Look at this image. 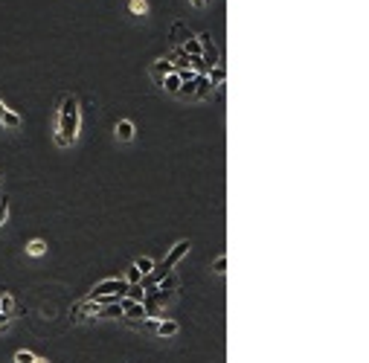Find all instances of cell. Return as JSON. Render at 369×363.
<instances>
[{"label": "cell", "instance_id": "1", "mask_svg": "<svg viewBox=\"0 0 369 363\" xmlns=\"http://www.w3.org/2000/svg\"><path fill=\"white\" fill-rule=\"evenodd\" d=\"M79 122H81V108L76 96L64 93L58 99V114H55V145L58 148H70L79 140Z\"/></svg>", "mask_w": 369, "mask_h": 363}, {"label": "cell", "instance_id": "2", "mask_svg": "<svg viewBox=\"0 0 369 363\" xmlns=\"http://www.w3.org/2000/svg\"><path fill=\"white\" fill-rule=\"evenodd\" d=\"M111 293H119V297H125L128 293V285L122 279H102L93 285V290L88 293V300H96V297H111Z\"/></svg>", "mask_w": 369, "mask_h": 363}, {"label": "cell", "instance_id": "3", "mask_svg": "<svg viewBox=\"0 0 369 363\" xmlns=\"http://www.w3.org/2000/svg\"><path fill=\"white\" fill-rule=\"evenodd\" d=\"M189 247H192V244L186 241V238H183V241H178V244H175L169 253H166V259H163V270H171V267H175V264L183 259V256L189 253Z\"/></svg>", "mask_w": 369, "mask_h": 363}, {"label": "cell", "instance_id": "4", "mask_svg": "<svg viewBox=\"0 0 369 363\" xmlns=\"http://www.w3.org/2000/svg\"><path fill=\"white\" fill-rule=\"evenodd\" d=\"M119 308H122V317H128V320H145L143 302H134V300H128V297H122V300H119Z\"/></svg>", "mask_w": 369, "mask_h": 363}, {"label": "cell", "instance_id": "5", "mask_svg": "<svg viewBox=\"0 0 369 363\" xmlns=\"http://www.w3.org/2000/svg\"><path fill=\"white\" fill-rule=\"evenodd\" d=\"M0 125H3V128H9V131H18V128L24 125V119H20V114L9 110L6 105H3V99H0Z\"/></svg>", "mask_w": 369, "mask_h": 363}, {"label": "cell", "instance_id": "6", "mask_svg": "<svg viewBox=\"0 0 369 363\" xmlns=\"http://www.w3.org/2000/svg\"><path fill=\"white\" fill-rule=\"evenodd\" d=\"M209 93H212V82L207 79V73H201V76H195V96H192V102L209 99Z\"/></svg>", "mask_w": 369, "mask_h": 363}, {"label": "cell", "instance_id": "7", "mask_svg": "<svg viewBox=\"0 0 369 363\" xmlns=\"http://www.w3.org/2000/svg\"><path fill=\"white\" fill-rule=\"evenodd\" d=\"M178 331H180L178 320H157V328H154V334L157 337H175Z\"/></svg>", "mask_w": 369, "mask_h": 363}, {"label": "cell", "instance_id": "8", "mask_svg": "<svg viewBox=\"0 0 369 363\" xmlns=\"http://www.w3.org/2000/svg\"><path fill=\"white\" fill-rule=\"evenodd\" d=\"M117 140H122V143L134 140V122L131 119H119L117 122Z\"/></svg>", "mask_w": 369, "mask_h": 363}, {"label": "cell", "instance_id": "9", "mask_svg": "<svg viewBox=\"0 0 369 363\" xmlns=\"http://www.w3.org/2000/svg\"><path fill=\"white\" fill-rule=\"evenodd\" d=\"M157 84H160V87H163L166 93H175V96H178V90H180V76H178V70L169 73V76H163V79H160Z\"/></svg>", "mask_w": 369, "mask_h": 363}, {"label": "cell", "instance_id": "10", "mask_svg": "<svg viewBox=\"0 0 369 363\" xmlns=\"http://www.w3.org/2000/svg\"><path fill=\"white\" fill-rule=\"evenodd\" d=\"M169 73H175V67H171V61L169 58H157V61L151 64V76L160 82L163 76H169Z\"/></svg>", "mask_w": 369, "mask_h": 363}, {"label": "cell", "instance_id": "11", "mask_svg": "<svg viewBox=\"0 0 369 363\" xmlns=\"http://www.w3.org/2000/svg\"><path fill=\"white\" fill-rule=\"evenodd\" d=\"M183 53L189 55V58H201V41H198V35H186V41H183Z\"/></svg>", "mask_w": 369, "mask_h": 363}, {"label": "cell", "instance_id": "12", "mask_svg": "<svg viewBox=\"0 0 369 363\" xmlns=\"http://www.w3.org/2000/svg\"><path fill=\"white\" fill-rule=\"evenodd\" d=\"M134 267L140 270V276H148V273L154 270V259L151 256H140V259L134 262Z\"/></svg>", "mask_w": 369, "mask_h": 363}, {"label": "cell", "instance_id": "13", "mask_svg": "<svg viewBox=\"0 0 369 363\" xmlns=\"http://www.w3.org/2000/svg\"><path fill=\"white\" fill-rule=\"evenodd\" d=\"M27 253L29 256H44L47 253V241H41V238H32L27 244Z\"/></svg>", "mask_w": 369, "mask_h": 363}, {"label": "cell", "instance_id": "14", "mask_svg": "<svg viewBox=\"0 0 369 363\" xmlns=\"http://www.w3.org/2000/svg\"><path fill=\"white\" fill-rule=\"evenodd\" d=\"M140 279H143V276H140V270H137L134 264H131V267L125 270V276H122V282H125L128 288H134V285H140Z\"/></svg>", "mask_w": 369, "mask_h": 363}, {"label": "cell", "instance_id": "15", "mask_svg": "<svg viewBox=\"0 0 369 363\" xmlns=\"http://www.w3.org/2000/svg\"><path fill=\"white\" fill-rule=\"evenodd\" d=\"M178 96H180V99H192V96H195V79H189V82H180Z\"/></svg>", "mask_w": 369, "mask_h": 363}, {"label": "cell", "instance_id": "16", "mask_svg": "<svg viewBox=\"0 0 369 363\" xmlns=\"http://www.w3.org/2000/svg\"><path fill=\"white\" fill-rule=\"evenodd\" d=\"M224 76H227L224 67H221V64H215V67H209V76H207V79H209V82H215V84H221V82H224Z\"/></svg>", "mask_w": 369, "mask_h": 363}, {"label": "cell", "instance_id": "17", "mask_svg": "<svg viewBox=\"0 0 369 363\" xmlns=\"http://www.w3.org/2000/svg\"><path fill=\"white\" fill-rule=\"evenodd\" d=\"M212 273H215V276H224L227 273V253H221L215 262H212Z\"/></svg>", "mask_w": 369, "mask_h": 363}, {"label": "cell", "instance_id": "18", "mask_svg": "<svg viewBox=\"0 0 369 363\" xmlns=\"http://www.w3.org/2000/svg\"><path fill=\"white\" fill-rule=\"evenodd\" d=\"M38 357L32 352H27V349H20V352H15V363H35Z\"/></svg>", "mask_w": 369, "mask_h": 363}, {"label": "cell", "instance_id": "19", "mask_svg": "<svg viewBox=\"0 0 369 363\" xmlns=\"http://www.w3.org/2000/svg\"><path fill=\"white\" fill-rule=\"evenodd\" d=\"M0 311H3V314H12V311H15V300H12L9 293L0 297Z\"/></svg>", "mask_w": 369, "mask_h": 363}, {"label": "cell", "instance_id": "20", "mask_svg": "<svg viewBox=\"0 0 369 363\" xmlns=\"http://www.w3.org/2000/svg\"><path fill=\"white\" fill-rule=\"evenodd\" d=\"M128 9L134 12V15H145V12H148V3H145V0H131Z\"/></svg>", "mask_w": 369, "mask_h": 363}, {"label": "cell", "instance_id": "21", "mask_svg": "<svg viewBox=\"0 0 369 363\" xmlns=\"http://www.w3.org/2000/svg\"><path fill=\"white\" fill-rule=\"evenodd\" d=\"M6 218H9V198L0 200V227L6 224Z\"/></svg>", "mask_w": 369, "mask_h": 363}, {"label": "cell", "instance_id": "22", "mask_svg": "<svg viewBox=\"0 0 369 363\" xmlns=\"http://www.w3.org/2000/svg\"><path fill=\"white\" fill-rule=\"evenodd\" d=\"M12 317H15V314H3V311H0V331H6V328H9Z\"/></svg>", "mask_w": 369, "mask_h": 363}, {"label": "cell", "instance_id": "23", "mask_svg": "<svg viewBox=\"0 0 369 363\" xmlns=\"http://www.w3.org/2000/svg\"><path fill=\"white\" fill-rule=\"evenodd\" d=\"M143 328H148V331H154V328H157V320H143Z\"/></svg>", "mask_w": 369, "mask_h": 363}, {"label": "cell", "instance_id": "24", "mask_svg": "<svg viewBox=\"0 0 369 363\" xmlns=\"http://www.w3.org/2000/svg\"><path fill=\"white\" fill-rule=\"evenodd\" d=\"M192 6H195V9H201V6H204V3H207V0H189Z\"/></svg>", "mask_w": 369, "mask_h": 363}, {"label": "cell", "instance_id": "25", "mask_svg": "<svg viewBox=\"0 0 369 363\" xmlns=\"http://www.w3.org/2000/svg\"><path fill=\"white\" fill-rule=\"evenodd\" d=\"M35 363H47V360H41V357H38V360H35Z\"/></svg>", "mask_w": 369, "mask_h": 363}, {"label": "cell", "instance_id": "26", "mask_svg": "<svg viewBox=\"0 0 369 363\" xmlns=\"http://www.w3.org/2000/svg\"><path fill=\"white\" fill-rule=\"evenodd\" d=\"M0 297H3V293H0Z\"/></svg>", "mask_w": 369, "mask_h": 363}, {"label": "cell", "instance_id": "27", "mask_svg": "<svg viewBox=\"0 0 369 363\" xmlns=\"http://www.w3.org/2000/svg\"><path fill=\"white\" fill-rule=\"evenodd\" d=\"M0 177H3V174H0Z\"/></svg>", "mask_w": 369, "mask_h": 363}]
</instances>
